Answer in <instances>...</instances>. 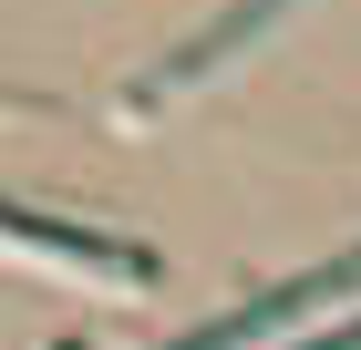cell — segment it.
<instances>
[{"instance_id":"2","label":"cell","mask_w":361,"mask_h":350,"mask_svg":"<svg viewBox=\"0 0 361 350\" xmlns=\"http://www.w3.org/2000/svg\"><path fill=\"white\" fill-rule=\"evenodd\" d=\"M0 247H31V258H62V268H93V278H155L135 237H104V227H62L42 206H11L0 196Z\"/></svg>"},{"instance_id":"4","label":"cell","mask_w":361,"mask_h":350,"mask_svg":"<svg viewBox=\"0 0 361 350\" xmlns=\"http://www.w3.org/2000/svg\"><path fill=\"white\" fill-rule=\"evenodd\" d=\"M289 350H361V320L351 330H320V340H289Z\"/></svg>"},{"instance_id":"3","label":"cell","mask_w":361,"mask_h":350,"mask_svg":"<svg viewBox=\"0 0 361 350\" xmlns=\"http://www.w3.org/2000/svg\"><path fill=\"white\" fill-rule=\"evenodd\" d=\"M279 11H289V0H238V11H217V21L196 31V42H186L176 62H155V73L135 82V104H166V93H186V82H207L217 62H238V52H248V42H258V31L279 21Z\"/></svg>"},{"instance_id":"1","label":"cell","mask_w":361,"mask_h":350,"mask_svg":"<svg viewBox=\"0 0 361 350\" xmlns=\"http://www.w3.org/2000/svg\"><path fill=\"white\" fill-rule=\"evenodd\" d=\"M331 299H361V247H341L331 268L289 278V289H269V299H238V309H217V320H196L186 340H166V350H258L269 330L310 320V309H331Z\"/></svg>"}]
</instances>
